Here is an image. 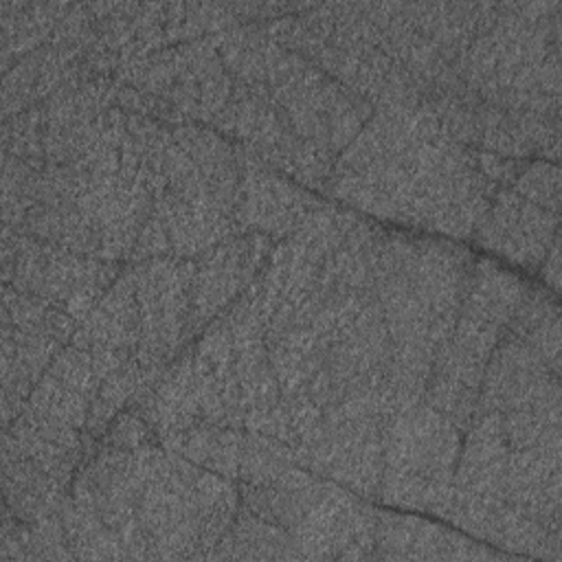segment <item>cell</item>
Here are the masks:
<instances>
[{"label":"cell","mask_w":562,"mask_h":562,"mask_svg":"<svg viewBox=\"0 0 562 562\" xmlns=\"http://www.w3.org/2000/svg\"><path fill=\"white\" fill-rule=\"evenodd\" d=\"M459 461V428L424 400L391 417L380 498L446 516Z\"/></svg>","instance_id":"obj_1"},{"label":"cell","mask_w":562,"mask_h":562,"mask_svg":"<svg viewBox=\"0 0 562 562\" xmlns=\"http://www.w3.org/2000/svg\"><path fill=\"white\" fill-rule=\"evenodd\" d=\"M375 516L347 492L325 485L288 533L299 558H369L375 549Z\"/></svg>","instance_id":"obj_2"},{"label":"cell","mask_w":562,"mask_h":562,"mask_svg":"<svg viewBox=\"0 0 562 562\" xmlns=\"http://www.w3.org/2000/svg\"><path fill=\"white\" fill-rule=\"evenodd\" d=\"M558 235V213L547 211L516 191L494 195L479 224L476 239L507 259L536 270Z\"/></svg>","instance_id":"obj_3"},{"label":"cell","mask_w":562,"mask_h":562,"mask_svg":"<svg viewBox=\"0 0 562 562\" xmlns=\"http://www.w3.org/2000/svg\"><path fill=\"white\" fill-rule=\"evenodd\" d=\"M268 252V239L261 235L231 239L215 248L202 261L191 285V312L187 334L202 327L235 292H239Z\"/></svg>","instance_id":"obj_4"},{"label":"cell","mask_w":562,"mask_h":562,"mask_svg":"<svg viewBox=\"0 0 562 562\" xmlns=\"http://www.w3.org/2000/svg\"><path fill=\"white\" fill-rule=\"evenodd\" d=\"M378 558H494L492 549L472 544L454 531L439 529L426 520L378 512Z\"/></svg>","instance_id":"obj_5"},{"label":"cell","mask_w":562,"mask_h":562,"mask_svg":"<svg viewBox=\"0 0 562 562\" xmlns=\"http://www.w3.org/2000/svg\"><path fill=\"white\" fill-rule=\"evenodd\" d=\"M209 558H299L290 533L241 509Z\"/></svg>","instance_id":"obj_6"},{"label":"cell","mask_w":562,"mask_h":562,"mask_svg":"<svg viewBox=\"0 0 562 562\" xmlns=\"http://www.w3.org/2000/svg\"><path fill=\"white\" fill-rule=\"evenodd\" d=\"M516 193L525 200L558 213L560 209V171L549 162H533L516 178Z\"/></svg>","instance_id":"obj_7"},{"label":"cell","mask_w":562,"mask_h":562,"mask_svg":"<svg viewBox=\"0 0 562 562\" xmlns=\"http://www.w3.org/2000/svg\"><path fill=\"white\" fill-rule=\"evenodd\" d=\"M558 246H560V235L553 237L549 250H547V257L542 261V274H544V281H549V285L553 290H558L560 285V257H558Z\"/></svg>","instance_id":"obj_8"}]
</instances>
